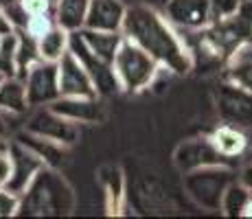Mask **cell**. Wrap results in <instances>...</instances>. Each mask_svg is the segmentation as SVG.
<instances>
[{
    "instance_id": "ac0fdd59",
    "label": "cell",
    "mask_w": 252,
    "mask_h": 219,
    "mask_svg": "<svg viewBox=\"0 0 252 219\" xmlns=\"http://www.w3.org/2000/svg\"><path fill=\"white\" fill-rule=\"evenodd\" d=\"M0 108L13 114H24L29 110L27 84L22 77H4L0 81Z\"/></svg>"
},
{
    "instance_id": "7a4b0ae2",
    "label": "cell",
    "mask_w": 252,
    "mask_h": 219,
    "mask_svg": "<svg viewBox=\"0 0 252 219\" xmlns=\"http://www.w3.org/2000/svg\"><path fill=\"white\" fill-rule=\"evenodd\" d=\"M112 68L121 90L138 92L156 79V75L160 72L162 66L143 46H138L136 42H132L129 37L123 35V42H121L112 62Z\"/></svg>"
},
{
    "instance_id": "8992f818",
    "label": "cell",
    "mask_w": 252,
    "mask_h": 219,
    "mask_svg": "<svg viewBox=\"0 0 252 219\" xmlns=\"http://www.w3.org/2000/svg\"><path fill=\"white\" fill-rule=\"evenodd\" d=\"M9 154H11L13 171H11L9 182H7V188L13 193H18V195H24L27 188L31 187V182L37 178V173H40L46 164L35 152H31V149L24 147V145L18 143V140H11Z\"/></svg>"
},
{
    "instance_id": "9c48e42d",
    "label": "cell",
    "mask_w": 252,
    "mask_h": 219,
    "mask_svg": "<svg viewBox=\"0 0 252 219\" xmlns=\"http://www.w3.org/2000/svg\"><path fill=\"white\" fill-rule=\"evenodd\" d=\"M226 156L217 152L213 138H193L187 140L178 147L176 152V164L184 173L195 171L202 167H215V164H226Z\"/></svg>"
},
{
    "instance_id": "44dd1931",
    "label": "cell",
    "mask_w": 252,
    "mask_h": 219,
    "mask_svg": "<svg viewBox=\"0 0 252 219\" xmlns=\"http://www.w3.org/2000/svg\"><path fill=\"white\" fill-rule=\"evenodd\" d=\"M0 72L4 77L18 75V31L0 35Z\"/></svg>"
},
{
    "instance_id": "ba28073f",
    "label": "cell",
    "mask_w": 252,
    "mask_h": 219,
    "mask_svg": "<svg viewBox=\"0 0 252 219\" xmlns=\"http://www.w3.org/2000/svg\"><path fill=\"white\" fill-rule=\"evenodd\" d=\"M60 94L62 96H99L94 81H92L88 68L81 64L68 51L60 62Z\"/></svg>"
},
{
    "instance_id": "6da1fadb",
    "label": "cell",
    "mask_w": 252,
    "mask_h": 219,
    "mask_svg": "<svg viewBox=\"0 0 252 219\" xmlns=\"http://www.w3.org/2000/svg\"><path fill=\"white\" fill-rule=\"evenodd\" d=\"M121 33L136 42L138 46H143L167 70L189 72L193 68L191 53L176 33L173 24L152 7H145V4L127 7Z\"/></svg>"
},
{
    "instance_id": "8fae6325",
    "label": "cell",
    "mask_w": 252,
    "mask_h": 219,
    "mask_svg": "<svg viewBox=\"0 0 252 219\" xmlns=\"http://www.w3.org/2000/svg\"><path fill=\"white\" fill-rule=\"evenodd\" d=\"M48 108L72 123H96L103 119L99 96H60Z\"/></svg>"
},
{
    "instance_id": "9a60e30c",
    "label": "cell",
    "mask_w": 252,
    "mask_h": 219,
    "mask_svg": "<svg viewBox=\"0 0 252 219\" xmlns=\"http://www.w3.org/2000/svg\"><path fill=\"white\" fill-rule=\"evenodd\" d=\"M70 48V31H66L60 24H53L37 37V53L46 62H60Z\"/></svg>"
},
{
    "instance_id": "5bb4252c",
    "label": "cell",
    "mask_w": 252,
    "mask_h": 219,
    "mask_svg": "<svg viewBox=\"0 0 252 219\" xmlns=\"http://www.w3.org/2000/svg\"><path fill=\"white\" fill-rule=\"evenodd\" d=\"M228 79L232 88L252 94V42H244L228 62Z\"/></svg>"
},
{
    "instance_id": "f1b7e54d",
    "label": "cell",
    "mask_w": 252,
    "mask_h": 219,
    "mask_svg": "<svg viewBox=\"0 0 252 219\" xmlns=\"http://www.w3.org/2000/svg\"><path fill=\"white\" fill-rule=\"evenodd\" d=\"M9 147H11V140H9V138H2V136H0V154L9 152Z\"/></svg>"
},
{
    "instance_id": "cb8c5ba5",
    "label": "cell",
    "mask_w": 252,
    "mask_h": 219,
    "mask_svg": "<svg viewBox=\"0 0 252 219\" xmlns=\"http://www.w3.org/2000/svg\"><path fill=\"white\" fill-rule=\"evenodd\" d=\"M22 7L27 9L29 16H48L53 7V0H22Z\"/></svg>"
},
{
    "instance_id": "f546056e",
    "label": "cell",
    "mask_w": 252,
    "mask_h": 219,
    "mask_svg": "<svg viewBox=\"0 0 252 219\" xmlns=\"http://www.w3.org/2000/svg\"><path fill=\"white\" fill-rule=\"evenodd\" d=\"M241 217H252V197H250V202L246 204V208H244V213H241Z\"/></svg>"
},
{
    "instance_id": "7c38bea8",
    "label": "cell",
    "mask_w": 252,
    "mask_h": 219,
    "mask_svg": "<svg viewBox=\"0 0 252 219\" xmlns=\"http://www.w3.org/2000/svg\"><path fill=\"white\" fill-rule=\"evenodd\" d=\"M125 13H127V7L121 0H90L84 29H92V31H123Z\"/></svg>"
},
{
    "instance_id": "e0dca14e",
    "label": "cell",
    "mask_w": 252,
    "mask_h": 219,
    "mask_svg": "<svg viewBox=\"0 0 252 219\" xmlns=\"http://www.w3.org/2000/svg\"><path fill=\"white\" fill-rule=\"evenodd\" d=\"M13 140H18V143H22L24 147H29L31 152H35L42 160H44L46 167H57L60 160L64 158V147L66 145L55 143V140H48V138H44V136H37V134H33V131H29V129H24L22 134L18 136V138H13Z\"/></svg>"
},
{
    "instance_id": "52a82bcc",
    "label": "cell",
    "mask_w": 252,
    "mask_h": 219,
    "mask_svg": "<svg viewBox=\"0 0 252 219\" xmlns=\"http://www.w3.org/2000/svg\"><path fill=\"white\" fill-rule=\"evenodd\" d=\"M164 18L173 27L187 29V31H200L213 20L211 0H167Z\"/></svg>"
},
{
    "instance_id": "3957f363",
    "label": "cell",
    "mask_w": 252,
    "mask_h": 219,
    "mask_svg": "<svg viewBox=\"0 0 252 219\" xmlns=\"http://www.w3.org/2000/svg\"><path fill=\"white\" fill-rule=\"evenodd\" d=\"M64 199H70V188L53 169L44 167L22 195L20 211L29 208V213H35V215L60 213L64 208H70V202H64Z\"/></svg>"
},
{
    "instance_id": "30bf717a",
    "label": "cell",
    "mask_w": 252,
    "mask_h": 219,
    "mask_svg": "<svg viewBox=\"0 0 252 219\" xmlns=\"http://www.w3.org/2000/svg\"><path fill=\"white\" fill-rule=\"evenodd\" d=\"M29 131L37 136H44L48 140H55L62 145H70L77 140V131H79V123H72V121L64 119L62 114L53 112L46 105V110L37 112L27 125Z\"/></svg>"
},
{
    "instance_id": "5b68a950",
    "label": "cell",
    "mask_w": 252,
    "mask_h": 219,
    "mask_svg": "<svg viewBox=\"0 0 252 219\" xmlns=\"http://www.w3.org/2000/svg\"><path fill=\"white\" fill-rule=\"evenodd\" d=\"M27 84L29 108H44L60 99V68L57 62L37 60L22 77Z\"/></svg>"
},
{
    "instance_id": "d6986e66",
    "label": "cell",
    "mask_w": 252,
    "mask_h": 219,
    "mask_svg": "<svg viewBox=\"0 0 252 219\" xmlns=\"http://www.w3.org/2000/svg\"><path fill=\"white\" fill-rule=\"evenodd\" d=\"M211 138H213V143H215L217 152H220L221 156H226V158L239 156L246 149V145H248L246 136L241 134L239 129L230 127V125H221V127H217Z\"/></svg>"
},
{
    "instance_id": "4fadbf2b",
    "label": "cell",
    "mask_w": 252,
    "mask_h": 219,
    "mask_svg": "<svg viewBox=\"0 0 252 219\" xmlns=\"http://www.w3.org/2000/svg\"><path fill=\"white\" fill-rule=\"evenodd\" d=\"M79 33L92 55L112 66L116 51H119L121 42H123V33L121 31H92V29H81Z\"/></svg>"
},
{
    "instance_id": "277c9868",
    "label": "cell",
    "mask_w": 252,
    "mask_h": 219,
    "mask_svg": "<svg viewBox=\"0 0 252 219\" xmlns=\"http://www.w3.org/2000/svg\"><path fill=\"white\" fill-rule=\"evenodd\" d=\"M230 171L224 164L215 167H202L195 171H189L184 178V188L187 193L206 211H221V199L228 188Z\"/></svg>"
},
{
    "instance_id": "4316f807",
    "label": "cell",
    "mask_w": 252,
    "mask_h": 219,
    "mask_svg": "<svg viewBox=\"0 0 252 219\" xmlns=\"http://www.w3.org/2000/svg\"><path fill=\"white\" fill-rule=\"evenodd\" d=\"M11 31H16V29H13L11 20H9V16H7V11H4V7L0 4V35H7V33H11Z\"/></svg>"
},
{
    "instance_id": "4dcf8cb0",
    "label": "cell",
    "mask_w": 252,
    "mask_h": 219,
    "mask_svg": "<svg viewBox=\"0 0 252 219\" xmlns=\"http://www.w3.org/2000/svg\"><path fill=\"white\" fill-rule=\"evenodd\" d=\"M9 2H16V0H0V4H9Z\"/></svg>"
},
{
    "instance_id": "ffe728a7",
    "label": "cell",
    "mask_w": 252,
    "mask_h": 219,
    "mask_svg": "<svg viewBox=\"0 0 252 219\" xmlns=\"http://www.w3.org/2000/svg\"><path fill=\"white\" fill-rule=\"evenodd\" d=\"M250 197H252V191L248 187H244L241 182H230L224 193V199H221V213L228 217H241Z\"/></svg>"
},
{
    "instance_id": "2e32d148",
    "label": "cell",
    "mask_w": 252,
    "mask_h": 219,
    "mask_svg": "<svg viewBox=\"0 0 252 219\" xmlns=\"http://www.w3.org/2000/svg\"><path fill=\"white\" fill-rule=\"evenodd\" d=\"M90 0H55V22L66 31H81L86 27Z\"/></svg>"
},
{
    "instance_id": "d4e9b609",
    "label": "cell",
    "mask_w": 252,
    "mask_h": 219,
    "mask_svg": "<svg viewBox=\"0 0 252 219\" xmlns=\"http://www.w3.org/2000/svg\"><path fill=\"white\" fill-rule=\"evenodd\" d=\"M20 114H13V112H7L0 108V136L2 138H9L13 134V121L18 119Z\"/></svg>"
},
{
    "instance_id": "83f0119b",
    "label": "cell",
    "mask_w": 252,
    "mask_h": 219,
    "mask_svg": "<svg viewBox=\"0 0 252 219\" xmlns=\"http://www.w3.org/2000/svg\"><path fill=\"white\" fill-rule=\"evenodd\" d=\"M239 182L244 184V187H248L250 191H252V167H246L244 171H241V178H239Z\"/></svg>"
},
{
    "instance_id": "484cf974",
    "label": "cell",
    "mask_w": 252,
    "mask_h": 219,
    "mask_svg": "<svg viewBox=\"0 0 252 219\" xmlns=\"http://www.w3.org/2000/svg\"><path fill=\"white\" fill-rule=\"evenodd\" d=\"M11 171H13L11 154H9V152L0 154V187H7L9 178H11Z\"/></svg>"
},
{
    "instance_id": "1f68e13d",
    "label": "cell",
    "mask_w": 252,
    "mask_h": 219,
    "mask_svg": "<svg viewBox=\"0 0 252 219\" xmlns=\"http://www.w3.org/2000/svg\"><path fill=\"white\" fill-rule=\"evenodd\" d=\"M4 79V75H2V72H0V81H2Z\"/></svg>"
},
{
    "instance_id": "7402d4cb",
    "label": "cell",
    "mask_w": 252,
    "mask_h": 219,
    "mask_svg": "<svg viewBox=\"0 0 252 219\" xmlns=\"http://www.w3.org/2000/svg\"><path fill=\"white\" fill-rule=\"evenodd\" d=\"M22 195L9 191L7 187H0V217H13L20 213Z\"/></svg>"
},
{
    "instance_id": "603a6c76",
    "label": "cell",
    "mask_w": 252,
    "mask_h": 219,
    "mask_svg": "<svg viewBox=\"0 0 252 219\" xmlns=\"http://www.w3.org/2000/svg\"><path fill=\"white\" fill-rule=\"evenodd\" d=\"M239 4L241 0H211V9H213V16L215 18H232L237 11H239Z\"/></svg>"
}]
</instances>
